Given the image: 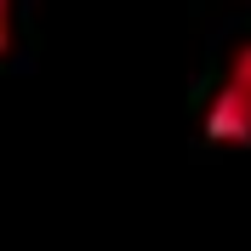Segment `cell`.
Instances as JSON below:
<instances>
[{
  "mask_svg": "<svg viewBox=\"0 0 251 251\" xmlns=\"http://www.w3.org/2000/svg\"><path fill=\"white\" fill-rule=\"evenodd\" d=\"M200 131H205V143H217V149H251V40L228 57L217 97L205 103Z\"/></svg>",
  "mask_w": 251,
  "mask_h": 251,
  "instance_id": "1",
  "label": "cell"
},
{
  "mask_svg": "<svg viewBox=\"0 0 251 251\" xmlns=\"http://www.w3.org/2000/svg\"><path fill=\"white\" fill-rule=\"evenodd\" d=\"M12 34H17V17H12V6L0 0V57L12 51Z\"/></svg>",
  "mask_w": 251,
  "mask_h": 251,
  "instance_id": "2",
  "label": "cell"
}]
</instances>
